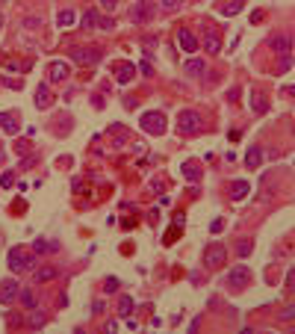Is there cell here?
Returning a JSON list of instances; mask_svg holds the SVG:
<instances>
[{"label": "cell", "mask_w": 295, "mask_h": 334, "mask_svg": "<svg viewBox=\"0 0 295 334\" xmlns=\"http://www.w3.org/2000/svg\"><path fill=\"white\" fill-rule=\"evenodd\" d=\"M9 266L12 272H24V269H35V251H27L21 249V246H15V249H9Z\"/></svg>", "instance_id": "obj_1"}, {"label": "cell", "mask_w": 295, "mask_h": 334, "mask_svg": "<svg viewBox=\"0 0 295 334\" xmlns=\"http://www.w3.org/2000/svg\"><path fill=\"white\" fill-rule=\"evenodd\" d=\"M142 131L145 133H151V136H163L165 133V127H168V124H165V116L163 113H160V109H151V113H142Z\"/></svg>", "instance_id": "obj_2"}, {"label": "cell", "mask_w": 295, "mask_h": 334, "mask_svg": "<svg viewBox=\"0 0 295 334\" xmlns=\"http://www.w3.org/2000/svg\"><path fill=\"white\" fill-rule=\"evenodd\" d=\"M130 21L133 24H148L153 15H156V3L153 0H136L133 6H130Z\"/></svg>", "instance_id": "obj_3"}, {"label": "cell", "mask_w": 295, "mask_h": 334, "mask_svg": "<svg viewBox=\"0 0 295 334\" xmlns=\"http://www.w3.org/2000/svg\"><path fill=\"white\" fill-rule=\"evenodd\" d=\"M204 263H207V269H219V266H224V263H227V249H224L222 243L207 246V251H204Z\"/></svg>", "instance_id": "obj_4"}, {"label": "cell", "mask_w": 295, "mask_h": 334, "mask_svg": "<svg viewBox=\"0 0 295 334\" xmlns=\"http://www.w3.org/2000/svg\"><path fill=\"white\" fill-rule=\"evenodd\" d=\"M177 131L180 133H198L201 131V116L195 113V109H183L180 116H177Z\"/></svg>", "instance_id": "obj_5"}, {"label": "cell", "mask_w": 295, "mask_h": 334, "mask_svg": "<svg viewBox=\"0 0 295 334\" xmlns=\"http://www.w3.org/2000/svg\"><path fill=\"white\" fill-rule=\"evenodd\" d=\"M101 57H104L101 48H74L71 50V60L77 65H94V62H101Z\"/></svg>", "instance_id": "obj_6"}, {"label": "cell", "mask_w": 295, "mask_h": 334, "mask_svg": "<svg viewBox=\"0 0 295 334\" xmlns=\"http://www.w3.org/2000/svg\"><path fill=\"white\" fill-rule=\"evenodd\" d=\"M83 27H86V30H94V27H101V30H112L115 21H112V18H104L97 9H89V12L83 15Z\"/></svg>", "instance_id": "obj_7"}, {"label": "cell", "mask_w": 295, "mask_h": 334, "mask_svg": "<svg viewBox=\"0 0 295 334\" xmlns=\"http://www.w3.org/2000/svg\"><path fill=\"white\" fill-rule=\"evenodd\" d=\"M201 42H204V50L212 53V57H219V50H222V39L215 33V27H204L201 30Z\"/></svg>", "instance_id": "obj_8"}, {"label": "cell", "mask_w": 295, "mask_h": 334, "mask_svg": "<svg viewBox=\"0 0 295 334\" xmlns=\"http://www.w3.org/2000/svg\"><path fill=\"white\" fill-rule=\"evenodd\" d=\"M248 278H251V269H248L245 263H239V266L230 269V275H227V287H230V290H242V287L248 284Z\"/></svg>", "instance_id": "obj_9"}, {"label": "cell", "mask_w": 295, "mask_h": 334, "mask_svg": "<svg viewBox=\"0 0 295 334\" xmlns=\"http://www.w3.org/2000/svg\"><path fill=\"white\" fill-rule=\"evenodd\" d=\"M177 42H180V48L189 50V53H195V50H198V39H195V33H192L189 27H180V33H177Z\"/></svg>", "instance_id": "obj_10"}, {"label": "cell", "mask_w": 295, "mask_h": 334, "mask_svg": "<svg viewBox=\"0 0 295 334\" xmlns=\"http://www.w3.org/2000/svg\"><path fill=\"white\" fill-rule=\"evenodd\" d=\"M133 77H136V65H133V62H118V65H115V80L121 86L130 83Z\"/></svg>", "instance_id": "obj_11"}, {"label": "cell", "mask_w": 295, "mask_h": 334, "mask_svg": "<svg viewBox=\"0 0 295 334\" xmlns=\"http://www.w3.org/2000/svg\"><path fill=\"white\" fill-rule=\"evenodd\" d=\"M47 74H50V80H53V83H59V80H65V77H68V62L53 60L50 65H47Z\"/></svg>", "instance_id": "obj_12"}, {"label": "cell", "mask_w": 295, "mask_h": 334, "mask_svg": "<svg viewBox=\"0 0 295 334\" xmlns=\"http://www.w3.org/2000/svg\"><path fill=\"white\" fill-rule=\"evenodd\" d=\"M260 166H263V148L251 145L245 151V169H260Z\"/></svg>", "instance_id": "obj_13"}, {"label": "cell", "mask_w": 295, "mask_h": 334, "mask_svg": "<svg viewBox=\"0 0 295 334\" xmlns=\"http://www.w3.org/2000/svg\"><path fill=\"white\" fill-rule=\"evenodd\" d=\"M269 48L281 57V53H289V48H292V42H289V36H271L269 39Z\"/></svg>", "instance_id": "obj_14"}, {"label": "cell", "mask_w": 295, "mask_h": 334, "mask_svg": "<svg viewBox=\"0 0 295 334\" xmlns=\"http://www.w3.org/2000/svg\"><path fill=\"white\" fill-rule=\"evenodd\" d=\"M15 296H21V293H18V281H3V284H0V302H12V299Z\"/></svg>", "instance_id": "obj_15"}, {"label": "cell", "mask_w": 295, "mask_h": 334, "mask_svg": "<svg viewBox=\"0 0 295 334\" xmlns=\"http://www.w3.org/2000/svg\"><path fill=\"white\" fill-rule=\"evenodd\" d=\"M248 192H251V187H248L245 180H233V183H230V198H233V201H242Z\"/></svg>", "instance_id": "obj_16"}, {"label": "cell", "mask_w": 295, "mask_h": 334, "mask_svg": "<svg viewBox=\"0 0 295 334\" xmlns=\"http://www.w3.org/2000/svg\"><path fill=\"white\" fill-rule=\"evenodd\" d=\"M35 107H38V109L50 107V89H47V83H42L38 89H35Z\"/></svg>", "instance_id": "obj_17"}, {"label": "cell", "mask_w": 295, "mask_h": 334, "mask_svg": "<svg viewBox=\"0 0 295 334\" xmlns=\"http://www.w3.org/2000/svg\"><path fill=\"white\" fill-rule=\"evenodd\" d=\"M183 68H186V74H192V77H195V74L207 71V62L198 60V57H192V60H186V65H183Z\"/></svg>", "instance_id": "obj_18"}, {"label": "cell", "mask_w": 295, "mask_h": 334, "mask_svg": "<svg viewBox=\"0 0 295 334\" xmlns=\"http://www.w3.org/2000/svg\"><path fill=\"white\" fill-rule=\"evenodd\" d=\"M59 246L56 243H50V239H33V251L35 254H47V251H56Z\"/></svg>", "instance_id": "obj_19"}, {"label": "cell", "mask_w": 295, "mask_h": 334, "mask_svg": "<svg viewBox=\"0 0 295 334\" xmlns=\"http://www.w3.org/2000/svg\"><path fill=\"white\" fill-rule=\"evenodd\" d=\"M53 278H56V269H53V266H42V269H35V281H38V284L53 281Z\"/></svg>", "instance_id": "obj_20"}, {"label": "cell", "mask_w": 295, "mask_h": 334, "mask_svg": "<svg viewBox=\"0 0 295 334\" xmlns=\"http://www.w3.org/2000/svg\"><path fill=\"white\" fill-rule=\"evenodd\" d=\"M0 127H3L6 133H18V131H21V127H18V121L12 119V116H3V113H0Z\"/></svg>", "instance_id": "obj_21"}, {"label": "cell", "mask_w": 295, "mask_h": 334, "mask_svg": "<svg viewBox=\"0 0 295 334\" xmlns=\"http://www.w3.org/2000/svg\"><path fill=\"white\" fill-rule=\"evenodd\" d=\"M118 313H121V317H130V313H133V299L130 296L118 299Z\"/></svg>", "instance_id": "obj_22"}, {"label": "cell", "mask_w": 295, "mask_h": 334, "mask_svg": "<svg viewBox=\"0 0 295 334\" xmlns=\"http://www.w3.org/2000/svg\"><path fill=\"white\" fill-rule=\"evenodd\" d=\"M56 24L59 27H71V24H74V12H71V9H62L59 18H56Z\"/></svg>", "instance_id": "obj_23"}, {"label": "cell", "mask_w": 295, "mask_h": 334, "mask_svg": "<svg viewBox=\"0 0 295 334\" xmlns=\"http://www.w3.org/2000/svg\"><path fill=\"white\" fill-rule=\"evenodd\" d=\"M286 68H292V53H281V60H278V74H283Z\"/></svg>", "instance_id": "obj_24"}, {"label": "cell", "mask_w": 295, "mask_h": 334, "mask_svg": "<svg viewBox=\"0 0 295 334\" xmlns=\"http://www.w3.org/2000/svg\"><path fill=\"white\" fill-rule=\"evenodd\" d=\"M183 175H186L189 180H198L201 178V169L195 166V163H186V166H183Z\"/></svg>", "instance_id": "obj_25"}, {"label": "cell", "mask_w": 295, "mask_h": 334, "mask_svg": "<svg viewBox=\"0 0 295 334\" xmlns=\"http://www.w3.org/2000/svg\"><path fill=\"white\" fill-rule=\"evenodd\" d=\"M239 9H242V0H230V3H227V6H224L222 12L227 15V18H230V15H236V12H239Z\"/></svg>", "instance_id": "obj_26"}, {"label": "cell", "mask_w": 295, "mask_h": 334, "mask_svg": "<svg viewBox=\"0 0 295 334\" xmlns=\"http://www.w3.org/2000/svg\"><path fill=\"white\" fill-rule=\"evenodd\" d=\"M251 249H254V246H251V239H239V246H236L239 257H248V254H251Z\"/></svg>", "instance_id": "obj_27"}, {"label": "cell", "mask_w": 295, "mask_h": 334, "mask_svg": "<svg viewBox=\"0 0 295 334\" xmlns=\"http://www.w3.org/2000/svg\"><path fill=\"white\" fill-rule=\"evenodd\" d=\"M30 325H33V328H42V325H45V310H33V320H30Z\"/></svg>", "instance_id": "obj_28"}, {"label": "cell", "mask_w": 295, "mask_h": 334, "mask_svg": "<svg viewBox=\"0 0 295 334\" xmlns=\"http://www.w3.org/2000/svg\"><path fill=\"white\" fill-rule=\"evenodd\" d=\"M21 302H24V308H35V296H33V290H24V293H21Z\"/></svg>", "instance_id": "obj_29"}, {"label": "cell", "mask_w": 295, "mask_h": 334, "mask_svg": "<svg viewBox=\"0 0 295 334\" xmlns=\"http://www.w3.org/2000/svg\"><path fill=\"white\" fill-rule=\"evenodd\" d=\"M251 107L257 109V113H266V101H263L257 92H254V95H251Z\"/></svg>", "instance_id": "obj_30"}, {"label": "cell", "mask_w": 295, "mask_h": 334, "mask_svg": "<svg viewBox=\"0 0 295 334\" xmlns=\"http://www.w3.org/2000/svg\"><path fill=\"white\" fill-rule=\"evenodd\" d=\"M21 322H24L21 313H6V325H9V328H18Z\"/></svg>", "instance_id": "obj_31"}, {"label": "cell", "mask_w": 295, "mask_h": 334, "mask_svg": "<svg viewBox=\"0 0 295 334\" xmlns=\"http://www.w3.org/2000/svg\"><path fill=\"white\" fill-rule=\"evenodd\" d=\"M12 183H15V175L12 172H3L0 175V187H12Z\"/></svg>", "instance_id": "obj_32"}, {"label": "cell", "mask_w": 295, "mask_h": 334, "mask_svg": "<svg viewBox=\"0 0 295 334\" xmlns=\"http://www.w3.org/2000/svg\"><path fill=\"white\" fill-rule=\"evenodd\" d=\"M177 6H180V0H163V9H165V12H174Z\"/></svg>", "instance_id": "obj_33"}, {"label": "cell", "mask_w": 295, "mask_h": 334, "mask_svg": "<svg viewBox=\"0 0 295 334\" xmlns=\"http://www.w3.org/2000/svg\"><path fill=\"white\" fill-rule=\"evenodd\" d=\"M101 6H104V12H115L118 0H101Z\"/></svg>", "instance_id": "obj_34"}, {"label": "cell", "mask_w": 295, "mask_h": 334, "mask_svg": "<svg viewBox=\"0 0 295 334\" xmlns=\"http://www.w3.org/2000/svg\"><path fill=\"white\" fill-rule=\"evenodd\" d=\"M286 290H295V266L286 272Z\"/></svg>", "instance_id": "obj_35"}, {"label": "cell", "mask_w": 295, "mask_h": 334, "mask_svg": "<svg viewBox=\"0 0 295 334\" xmlns=\"http://www.w3.org/2000/svg\"><path fill=\"white\" fill-rule=\"evenodd\" d=\"M106 293H115L118 290V278H106V287H104Z\"/></svg>", "instance_id": "obj_36"}, {"label": "cell", "mask_w": 295, "mask_h": 334, "mask_svg": "<svg viewBox=\"0 0 295 334\" xmlns=\"http://www.w3.org/2000/svg\"><path fill=\"white\" fill-rule=\"evenodd\" d=\"M139 71L145 74V77H151V74H153V65H151V62H142V65H139Z\"/></svg>", "instance_id": "obj_37"}, {"label": "cell", "mask_w": 295, "mask_h": 334, "mask_svg": "<svg viewBox=\"0 0 295 334\" xmlns=\"http://www.w3.org/2000/svg\"><path fill=\"white\" fill-rule=\"evenodd\" d=\"M42 24V18H38V15H33V18H27V21H24V27H38Z\"/></svg>", "instance_id": "obj_38"}, {"label": "cell", "mask_w": 295, "mask_h": 334, "mask_svg": "<svg viewBox=\"0 0 295 334\" xmlns=\"http://www.w3.org/2000/svg\"><path fill=\"white\" fill-rule=\"evenodd\" d=\"M222 228H224V219H215V222H212V225H210V231H212V234H219Z\"/></svg>", "instance_id": "obj_39"}, {"label": "cell", "mask_w": 295, "mask_h": 334, "mask_svg": "<svg viewBox=\"0 0 295 334\" xmlns=\"http://www.w3.org/2000/svg\"><path fill=\"white\" fill-rule=\"evenodd\" d=\"M286 95H292V98H295V86H289V89H286Z\"/></svg>", "instance_id": "obj_40"}, {"label": "cell", "mask_w": 295, "mask_h": 334, "mask_svg": "<svg viewBox=\"0 0 295 334\" xmlns=\"http://www.w3.org/2000/svg\"><path fill=\"white\" fill-rule=\"evenodd\" d=\"M3 160H6V151H3V148H0V163H3Z\"/></svg>", "instance_id": "obj_41"}]
</instances>
